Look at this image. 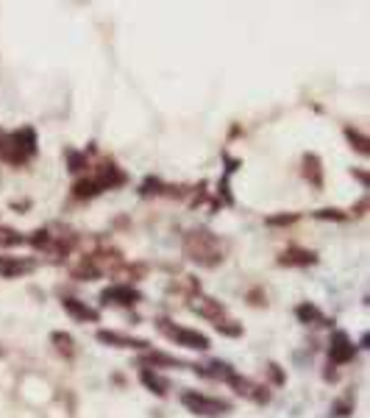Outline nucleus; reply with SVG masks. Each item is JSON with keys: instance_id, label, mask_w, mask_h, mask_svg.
<instances>
[{"instance_id": "obj_1", "label": "nucleus", "mask_w": 370, "mask_h": 418, "mask_svg": "<svg viewBox=\"0 0 370 418\" xmlns=\"http://www.w3.org/2000/svg\"><path fill=\"white\" fill-rule=\"evenodd\" d=\"M0 154H3L9 162H14V165H20V162H25L28 157H34L37 154V134H34V128H20V131H14L3 146H0Z\"/></svg>"}, {"instance_id": "obj_2", "label": "nucleus", "mask_w": 370, "mask_h": 418, "mask_svg": "<svg viewBox=\"0 0 370 418\" xmlns=\"http://www.w3.org/2000/svg\"><path fill=\"white\" fill-rule=\"evenodd\" d=\"M187 254H189L192 259L203 262V265H214L217 259H223V257H220L217 240H214L209 232H192V235L187 237Z\"/></svg>"}, {"instance_id": "obj_3", "label": "nucleus", "mask_w": 370, "mask_h": 418, "mask_svg": "<svg viewBox=\"0 0 370 418\" xmlns=\"http://www.w3.org/2000/svg\"><path fill=\"white\" fill-rule=\"evenodd\" d=\"M181 401H184V407H187V410H192L195 415H203V418H217V415H223V412L229 410V401L209 399V396L195 393V390L184 393V396H181Z\"/></svg>"}, {"instance_id": "obj_4", "label": "nucleus", "mask_w": 370, "mask_h": 418, "mask_svg": "<svg viewBox=\"0 0 370 418\" xmlns=\"http://www.w3.org/2000/svg\"><path fill=\"white\" fill-rule=\"evenodd\" d=\"M159 329L170 337V340H176L178 346H187V348H198V352H203V348H209V337L206 335H201V332H195V329H184V326H170L167 321H162L159 324Z\"/></svg>"}, {"instance_id": "obj_5", "label": "nucleus", "mask_w": 370, "mask_h": 418, "mask_svg": "<svg viewBox=\"0 0 370 418\" xmlns=\"http://www.w3.org/2000/svg\"><path fill=\"white\" fill-rule=\"evenodd\" d=\"M101 299H103L106 304H109V301H112V304H136V301H139V293H136L134 288H128V285H114V288H106Z\"/></svg>"}, {"instance_id": "obj_6", "label": "nucleus", "mask_w": 370, "mask_h": 418, "mask_svg": "<svg viewBox=\"0 0 370 418\" xmlns=\"http://www.w3.org/2000/svg\"><path fill=\"white\" fill-rule=\"evenodd\" d=\"M28 270H34V262H31V259H20V257H0V276L14 279V276L28 273Z\"/></svg>"}, {"instance_id": "obj_7", "label": "nucleus", "mask_w": 370, "mask_h": 418, "mask_svg": "<svg viewBox=\"0 0 370 418\" xmlns=\"http://www.w3.org/2000/svg\"><path fill=\"white\" fill-rule=\"evenodd\" d=\"M331 360H334V363H348V360H353V343L348 340L345 332H337L334 340H331Z\"/></svg>"}, {"instance_id": "obj_8", "label": "nucleus", "mask_w": 370, "mask_h": 418, "mask_svg": "<svg viewBox=\"0 0 370 418\" xmlns=\"http://www.w3.org/2000/svg\"><path fill=\"white\" fill-rule=\"evenodd\" d=\"M98 340L109 343V346H120V348H145L147 346L139 337H128V335H117V332H98Z\"/></svg>"}, {"instance_id": "obj_9", "label": "nucleus", "mask_w": 370, "mask_h": 418, "mask_svg": "<svg viewBox=\"0 0 370 418\" xmlns=\"http://www.w3.org/2000/svg\"><path fill=\"white\" fill-rule=\"evenodd\" d=\"M64 310L72 315V318H79V321H98V312L76 299H64Z\"/></svg>"}, {"instance_id": "obj_10", "label": "nucleus", "mask_w": 370, "mask_h": 418, "mask_svg": "<svg viewBox=\"0 0 370 418\" xmlns=\"http://www.w3.org/2000/svg\"><path fill=\"white\" fill-rule=\"evenodd\" d=\"M142 382L147 385V388H151V390H156L159 396H165L167 393V379H162L156 371H151V368H145L142 371Z\"/></svg>"}, {"instance_id": "obj_11", "label": "nucleus", "mask_w": 370, "mask_h": 418, "mask_svg": "<svg viewBox=\"0 0 370 418\" xmlns=\"http://www.w3.org/2000/svg\"><path fill=\"white\" fill-rule=\"evenodd\" d=\"M281 262H284V265H309V262H315V254L292 248V251H287V254L281 257Z\"/></svg>"}, {"instance_id": "obj_12", "label": "nucleus", "mask_w": 370, "mask_h": 418, "mask_svg": "<svg viewBox=\"0 0 370 418\" xmlns=\"http://www.w3.org/2000/svg\"><path fill=\"white\" fill-rule=\"evenodd\" d=\"M53 343H56L59 352H61V355H67V357H72V352H76V348H72V337H70V335L53 332Z\"/></svg>"}, {"instance_id": "obj_13", "label": "nucleus", "mask_w": 370, "mask_h": 418, "mask_svg": "<svg viewBox=\"0 0 370 418\" xmlns=\"http://www.w3.org/2000/svg\"><path fill=\"white\" fill-rule=\"evenodd\" d=\"M304 165H307V176H312V184H320V162H318V157H307Z\"/></svg>"}, {"instance_id": "obj_14", "label": "nucleus", "mask_w": 370, "mask_h": 418, "mask_svg": "<svg viewBox=\"0 0 370 418\" xmlns=\"http://www.w3.org/2000/svg\"><path fill=\"white\" fill-rule=\"evenodd\" d=\"M298 318L309 324V321H318V318H320V312H318L312 304H301V307H298Z\"/></svg>"}, {"instance_id": "obj_15", "label": "nucleus", "mask_w": 370, "mask_h": 418, "mask_svg": "<svg viewBox=\"0 0 370 418\" xmlns=\"http://www.w3.org/2000/svg\"><path fill=\"white\" fill-rule=\"evenodd\" d=\"M345 134H348V139H351V143H356V148H359L362 154H367V139H364V137H359L353 128H348Z\"/></svg>"}, {"instance_id": "obj_16", "label": "nucleus", "mask_w": 370, "mask_h": 418, "mask_svg": "<svg viewBox=\"0 0 370 418\" xmlns=\"http://www.w3.org/2000/svg\"><path fill=\"white\" fill-rule=\"evenodd\" d=\"M70 165H72L70 170H81V168H84V159H81L79 154H70Z\"/></svg>"}, {"instance_id": "obj_17", "label": "nucleus", "mask_w": 370, "mask_h": 418, "mask_svg": "<svg viewBox=\"0 0 370 418\" xmlns=\"http://www.w3.org/2000/svg\"><path fill=\"white\" fill-rule=\"evenodd\" d=\"M295 215H281V218H270V223H292Z\"/></svg>"}]
</instances>
